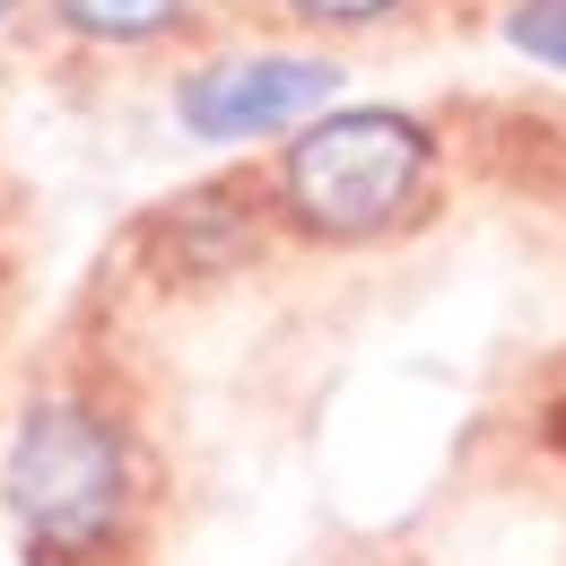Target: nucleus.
Segmentation results:
<instances>
[{
  "mask_svg": "<svg viewBox=\"0 0 566 566\" xmlns=\"http://www.w3.org/2000/svg\"><path fill=\"white\" fill-rule=\"evenodd\" d=\"M132 436L114 410H96L87 392H44L9 427V462H0V496L9 523L35 558H96L123 541L132 523Z\"/></svg>",
  "mask_w": 566,
  "mask_h": 566,
  "instance_id": "obj_1",
  "label": "nucleus"
},
{
  "mask_svg": "<svg viewBox=\"0 0 566 566\" xmlns=\"http://www.w3.org/2000/svg\"><path fill=\"white\" fill-rule=\"evenodd\" d=\"M436 140L401 105H323L305 132H287L280 210L314 244H375L419 210Z\"/></svg>",
  "mask_w": 566,
  "mask_h": 566,
  "instance_id": "obj_2",
  "label": "nucleus"
},
{
  "mask_svg": "<svg viewBox=\"0 0 566 566\" xmlns=\"http://www.w3.org/2000/svg\"><path fill=\"white\" fill-rule=\"evenodd\" d=\"M332 96H340V62L323 53H218L175 78V123L210 148H244L305 132Z\"/></svg>",
  "mask_w": 566,
  "mask_h": 566,
  "instance_id": "obj_3",
  "label": "nucleus"
},
{
  "mask_svg": "<svg viewBox=\"0 0 566 566\" xmlns=\"http://www.w3.org/2000/svg\"><path fill=\"white\" fill-rule=\"evenodd\" d=\"M53 9L78 44H114V53L175 35V18H184V0H53Z\"/></svg>",
  "mask_w": 566,
  "mask_h": 566,
  "instance_id": "obj_4",
  "label": "nucleus"
},
{
  "mask_svg": "<svg viewBox=\"0 0 566 566\" xmlns=\"http://www.w3.org/2000/svg\"><path fill=\"white\" fill-rule=\"evenodd\" d=\"M505 44H514L523 62H541V71L566 78V0H514V9H505Z\"/></svg>",
  "mask_w": 566,
  "mask_h": 566,
  "instance_id": "obj_5",
  "label": "nucleus"
},
{
  "mask_svg": "<svg viewBox=\"0 0 566 566\" xmlns=\"http://www.w3.org/2000/svg\"><path fill=\"white\" fill-rule=\"evenodd\" d=\"M296 18H323V27H375V18H392L401 0H287Z\"/></svg>",
  "mask_w": 566,
  "mask_h": 566,
  "instance_id": "obj_6",
  "label": "nucleus"
},
{
  "mask_svg": "<svg viewBox=\"0 0 566 566\" xmlns=\"http://www.w3.org/2000/svg\"><path fill=\"white\" fill-rule=\"evenodd\" d=\"M9 9H18V0H0V18H9Z\"/></svg>",
  "mask_w": 566,
  "mask_h": 566,
  "instance_id": "obj_7",
  "label": "nucleus"
}]
</instances>
